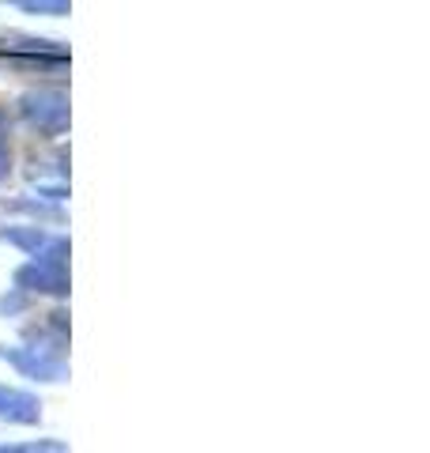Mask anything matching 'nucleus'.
<instances>
[{
	"label": "nucleus",
	"instance_id": "1",
	"mask_svg": "<svg viewBox=\"0 0 430 453\" xmlns=\"http://www.w3.org/2000/svg\"><path fill=\"white\" fill-rule=\"evenodd\" d=\"M23 118L31 121L38 133L61 136L68 129V98H65V91L42 88V91L23 95Z\"/></svg>",
	"mask_w": 430,
	"mask_h": 453
},
{
	"label": "nucleus",
	"instance_id": "2",
	"mask_svg": "<svg viewBox=\"0 0 430 453\" xmlns=\"http://www.w3.org/2000/svg\"><path fill=\"white\" fill-rule=\"evenodd\" d=\"M16 288L23 291H42V295H68V265L57 261H31L16 273Z\"/></svg>",
	"mask_w": 430,
	"mask_h": 453
},
{
	"label": "nucleus",
	"instance_id": "3",
	"mask_svg": "<svg viewBox=\"0 0 430 453\" xmlns=\"http://www.w3.org/2000/svg\"><path fill=\"white\" fill-rule=\"evenodd\" d=\"M0 359H8L12 366H19L23 374L42 378V381H61L65 378V359L53 356V351H38V348L8 351V348H0Z\"/></svg>",
	"mask_w": 430,
	"mask_h": 453
},
{
	"label": "nucleus",
	"instance_id": "4",
	"mask_svg": "<svg viewBox=\"0 0 430 453\" xmlns=\"http://www.w3.org/2000/svg\"><path fill=\"white\" fill-rule=\"evenodd\" d=\"M0 419H8V423H23V427H31V423H38V419H42V404H38V396L23 393V389H8V386H0Z\"/></svg>",
	"mask_w": 430,
	"mask_h": 453
},
{
	"label": "nucleus",
	"instance_id": "5",
	"mask_svg": "<svg viewBox=\"0 0 430 453\" xmlns=\"http://www.w3.org/2000/svg\"><path fill=\"white\" fill-rule=\"evenodd\" d=\"M0 242H12V246H19V250H27V253H35L38 257L53 238L46 231H38V226H8V231H0Z\"/></svg>",
	"mask_w": 430,
	"mask_h": 453
},
{
	"label": "nucleus",
	"instance_id": "6",
	"mask_svg": "<svg viewBox=\"0 0 430 453\" xmlns=\"http://www.w3.org/2000/svg\"><path fill=\"white\" fill-rule=\"evenodd\" d=\"M0 453H68L61 438H42V442H19V446H0Z\"/></svg>",
	"mask_w": 430,
	"mask_h": 453
},
{
	"label": "nucleus",
	"instance_id": "7",
	"mask_svg": "<svg viewBox=\"0 0 430 453\" xmlns=\"http://www.w3.org/2000/svg\"><path fill=\"white\" fill-rule=\"evenodd\" d=\"M23 12H53V16H68V4H65V0H53V4H46V0H42V4H35V0H27Z\"/></svg>",
	"mask_w": 430,
	"mask_h": 453
},
{
	"label": "nucleus",
	"instance_id": "8",
	"mask_svg": "<svg viewBox=\"0 0 430 453\" xmlns=\"http://www.w3.org/2000/svg\"><path fill=\"white\" fill-rule=\"evenodd\" d=\"M4 174H8V148L0 144V178H4Z\"/></svg>",
	"mask_w": 430,
	"mask_h": 453
}]
</instances>
